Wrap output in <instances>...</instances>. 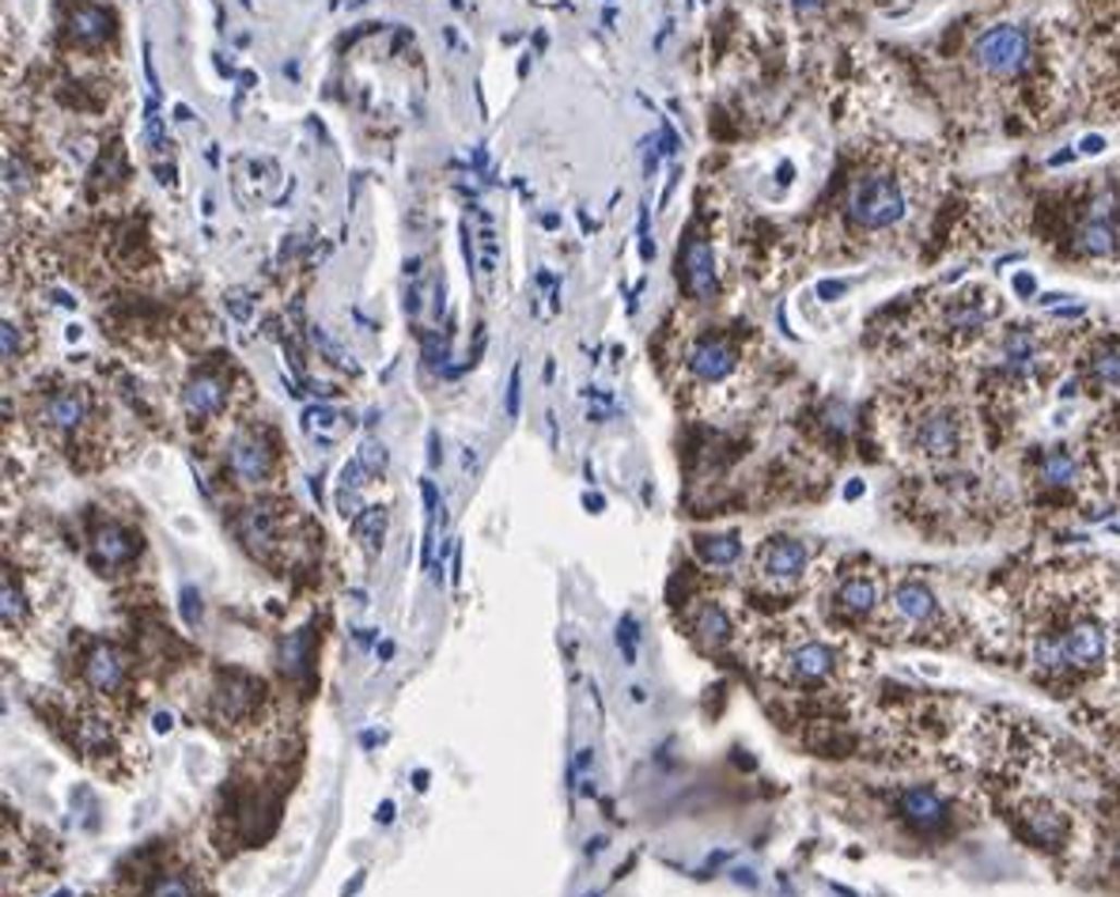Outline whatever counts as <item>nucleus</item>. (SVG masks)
I'll return each mask as SVG.
<instances>
[{
  "label": "nucleus",
  "instance_id": "obj_25",
  "mask_svg": "<svg viewBox=\"0 0 1120 897\" xmlns=\"http://www.w3.org/2000/svg\"><path fill=\"white\" fill-rule=\"evenodd\" d=\"M27 614H30V606H27V599H23L20 583L12 579V572H4V583H0V617H4V629L8 632L23 629V625H27Z\"/></svg>",
  "mask_w": 1120,
  "mask_h": 897
},
{
  "label": "nucleus",
  "instance_id": "obj_24",
  "mask_svg": "<svg viewBox=\"0 0 1120 897\" xmlns=\"http://www.w3.org/2000/svg\"><path fill=\"white\" fill-rule=\"evenodd\" d=\"M1037 478L1045 481V486H1060V489H1068L1071 481L1079 478V466H1075V458L1068 455V451H1045L1041 455V463H1037Z\"/></svg>",
  "mask_w": 1120,
  "mask_h": 897
},
{
  "label": "nucleus",
  "instance_id": "obj_12",
  "mask_svg": "<svg viewBox=\"0 0 1120 897\" xmlns=\"http://www.w3.org/2000/svg\"><path fill=\"white\" fill-rule=\"evenodd\" d=\"M681 281H686V292L693 299H716V258H712L709 239H701V235H689L686 250H681Z\"/></svg>",
  "mask_w": 1120,
  "mask_h": 897
},
{
  "label": "nucleus",
  "instance_id": "obj_29",
  "mask_svg": "<svg viewBox=\"0 0 1120 897\" xmlns=\"http://www.w3.org/2000/svg\"><path fill=\"white\" fill-rule=\"evenodd\" d=\"M304 428L311 435H319L322 443H333V440H337V432H341V417L333 409H325V406L307 409L304 413Z\"/></svg>",
  "mask_w": 1120,
  "mask_h": 897
},
{
  "label": "nucleus",
  "instance_id": "obj_13",
  "mask_svg": "<svg viewBox=\"0 0 1120 897\" xmlns=\"http://www.w3.org/2000/svg\"><path fill=\"white\" fill-rule=\"evenodd\" d=\"M882 602V583L875 576H845L837 587H833V610H837L845 622H867L871 614L878 610Z\"/></svg>",
  "mask_w": 1120,
  "mask_h": 897
},
{
  "label": "nucleus",
  "instance_id": "obj_10",
  "mask_svg": "<svg viewBox=\"0 0 1120 897\" xmlns=\"http://www.w3.org/2000/svg\"><path fill=\"white\" fill-rule=\"evenodd\" d=\"M227 394L232 391H227L224 371L205 368V371H197L186 386H182V409H186V417L194 420V425H205V420H212V417L224 413Z\"/></svg>",
  "mask_w": 1120,
  "mask_h": 897
},
{
  "label": "nucleus",
  "instance_id": "obj_6",
  "mask_svg": "<svg viewBox=\"0 0 1120 897\" xmlns=\"http://www.w3.org/2000/svg\"><path fill=\"white\" fill-rule=\"evenodd\" d=\"M81 678L91 693L118 697L130 686V659H125L122 648L107 644V640H95L81 659Z\"/></svg>",
  "mask_w": 1120,
  "mask_h": 897
},
{
  "label": "nucleus",
  "instance_id": "obj_19",
  "mask_svg": "<svg viewBox=\"0 0 1120 897\" xmlns=\"http://www.w3.org/2000/svg\"><path fill=\"white\" fill-rule=\"evenodd\" d=\"M69 35L81 46H102L110 35V15L99 4H76V12L69 15Z\"/></svg>",
  "mask_w": 1120,
  "mask_h": 897
},
{
  "label": "nucleus",
  "instance_id": "obj_37",
  "mask_svg": "<svg viewBox=\"0 0 1120 897\" xmlns=\"http://www.w3.org/2000/svg\"><path fill=\"white\" fill-rule=\"evenodd\" d=\"M848 292V284H840V281H825L822 288H817V296L822 299H837V296H845Z\"/></svg>",
  "mask_w": 1120,
  "mask_h": 897
},
{
  "label": "nucleus",
  "instance_id": "obj_11",
  "mask_svg": "<svg viewBox=\"0 0 1120 897\" xmlns=\"http://www.w3.org/2000/svg\"><path fill=\"white\" fill-rule=\"evenodd\" d=\"M889 614L904 625V629H927L939 617V599L927 583L920 579H901L889 594Z\"/></svg>",
  "mask_w": 1120,
  "mask_h": 897
},
{
  "label": "nucleus",
  "instance_id": "obj_15",
  "mask_svg": "<svg viewBox=\"0 0 1120 897\" xmlns=\"http://www.w3.org/2000/svg\"><path fill=\"white\" fill-rule=\"evenodd\" d=\"M912 443H916V451L927 458H955L961 443L958 420L950 417V413H927V417H920Z\"/></svg>",
  "mask_w": 1120,
  "mask_h": 897
},
{
  "label": "nucleus",
  "instance_id": "obj_22",
  "mask_svg": "<svg viewBox=\"0 0 1120 897\" xmlns=\"http://www.w3.org/2000/svg\"><path fill=\"white\" fill-rule=\"evenodd\" d=\"M1022 818H1026V830L1037 845L1056 848L1063 840V814L1053 811V807H1026V814Z\"/></svg>",
  "mask_w": 1120,
  "mask_h": 897
},
{
  "label": "nucleus",
  "instance_id": "obj_33",
  "mask_svg": "<svg viewBox=\"0 0 1120 897\" xmlns=\"http://www.w3.org/2000/svg\"><path fill=\"white\" fill-rule=\"evenodd\" d=\"M182 617H186V625L201 622V594L194 587H182Z\"/></svg>",
  "mask_w": 1120,
  "mask_h": 897
},
{
  "label": "nucleus",
  "instance_id": "obj_32",
  "mask_svg": "<svg viewBox=\"0 0 1120 897\" xmlns=\"http://www.w3.org/2000/svg\"><path fill=\"white\" fill-rule=\"evenodd\" d=\"M637 640H640L637 622H632V614H625L621 625H617V644H621L625 652V663H637Z\"/></svg>",
  "mask_w": 1120,
  "mask_h": 897
},
{
  "label": "nucleus",
  "instance_id": "obj_31",
  "mask_svg": "<svg viewBox=\"0 0 1120 897\" xmlns=\"http://www.w3.org/2000/svg\"><path fill=\"white\" fill-rule=\"evenodd\" d=\"M1120 209V194L1117 189H1101L1086 201V220H1109Z\"/></svg>",
  "mask_w": 1120,
  "mask_h": 897
},
{
  "label": "nucleus",
  "instance_id": "obj_18",
  "mask_svg": "<svg viewBox=\"0 0 1120 897\" xmlns=\"http://www.w3.org/2000/svg\"><path fill=\"white\" fill-rule=\"evenodd\" d=\"M91 545H95L99 565H107V568L130 565V561L137 557V538H133L122 523H102V527L91 534Z\"/></svg>",
  "mask_w": 1120,
  "mask_h": 897
},
{
  "label": "nucleus",
  "instance_id": "obj_30",
  "mask_svg": "<svg viewBox=\"0 0 1120 897\" xmlns=\"http://www.w3.org/2000/svg\"><path fill=\"white\" fill-rule=\"evenodd\" d=\"M356 463L364 466V474H368V478H383V474H386V447H383V443H376V440H368L360 447V458H356Z\"/></svg>",
  "mask_w": 1120,
  "mask_h": 897
},
{
  "label": "nucleus",
  "instance_id": "obj_20",
  "mask_svg": "<svg viewBox=\"0 0 1120 897\" xmlns=\"http://www.w3.org/2000/svg\"><path fill=\"white\" fill-rule=\"evenodd\" d=\"M1117 246H1120V235L1109 220H1086V224H1079L1075 232L1079 254H1086V258H1109V254H1117Z\"/></svg>",
  "mask_w": 1120,
  "mask_h": 897
},
{
  "label": "nucleus",
  "instance_id": "obj_35",
  "mask_svg": "<svg viewBox=\"0 0 1120 897\" xmlns=\"http://www.w3.org/2000/svg\"><path fill=\"white\" fill-rule=\"evenodd\" d=\"M522 371H512V383H507V417H519V391H522Z\"/></svg>",
  "mask_w": 1120,
  "mask_h": 897
},
{
  "label": "nucleus",
  "instance_id": "obj_21",
  "mask_svg": "<svg viewBox=\"0 0 1120 897\" xmlns=\"http://www.w3.org/2000/svg\"><path fill=\"white\" fill-rule=\"evenodd\" d=\"M697 557L712 568H730L742 557V542H738V534H701L697 538Z\"/></svg>",
  "mask_w": 1120,
  "mask_h": 897
},
{
  "label": "nucleus",
  "instance_id": "obj_23",
  "mask_svg": "<svg viewBox=\"0 0 1120 897\" xmlns=\"http://www.w3.org/2000/svg\"><path fill=\"white\" fill-rule=\"evenodd\" d=\"M284 674L288 678H307L311 674V663H315V652H311V629H299V632H292L288 640H284Z\"/></svg>",
  "mask_w": 1120,
  "mask_h": 897
},
{
  "label": "nucleus",
  "instance_id": "obj_16",
  "mask_svg": "<svg viewBox=\"0 0 1120 897\" xmlns=\"http://www.w3.org/2000/svg\"><path fill=\"white\" fill-rule=\"evenodd\" d=\"M87 417H91V402L81 386H61L42 402V420L53 432H76V428H84Z\"/></svg>",
  "mask_w": 1120,
  "mask_h": 897
},
{
  "label": "nucleus",
  "instance_id": "obj_39",
  "mask_svg": "<svg viewBox=\"0 0 1120 897\" xmlns=\"http://www.w3.org/2000/svg\"><path fill=\"white\" fill-rule=\"evenodd\" d=\"M1101 148H1106V140H1101V137H1086L1083 140V152H1091V156H1098Z\"/></svg>",
  "mask_w": 1120,
  "mask_h": 897
},
{
  "label": "nucleus",
  "instance_id": "obj_41",
  "mask_svg": "<svg viewBox=\"0 0 1120 897\" xmlns=\"http://www.w3.org/2000/svg\"><path fill=\"white\" fill-rule=\"evenodd\" d=\"M796 4H799V8H817L822 0H796Z\"/></svg>",
  "mask_w": 1120,
  "mask_h": 897
},
{
  "label": "nucleus",
  "instance_id": "obj_1",
  "mask_svg": "<svg viewBox=\"0 0 1120 897\" xmlns=\"http://www.w3.org/2000/svg\"><path fill=\"white\" fill-rule=\"evenodd\" d=\"M768 663H773L776 678L796 689H825L833 686L840 674L837 648L822 637H807V632H796V637L780 640Z\"/></svg>",
  "mask_w": 1120,
  "mask_h": 897
},
{
  "label": "nucleus",
  "instance_id": "obj_9",
  "mask_svg": "<svg viewBox=\"0 0 1120 897\" xmlns=\"http://www.w3.org/2000/svg\"><path fill=\"white\" fill-rule=\"evenodd\" d=\"M686 368L697 383L704 386H719L727 383L730 376L738 371V348L730 345L727 337H701L689 345L686 353Z\"/></svg>",
  "mask_w": 1120,
  "mask_h": 897
},
{
  "label": "nucleus",
  "instance_id": "obj_3",
  "mask_svg": "<svg viewBox=\"0 0 1120 897\" xmlns=\"http://www.w3.org/2000/svg\"><path fill=\"white\" fill-rule=\"evenodd\" d=\"M261 678L246 671H220L217 686H212V720L224 727H243L258 716V704H261Z\"/></svg>",
  "mask_w": 1120,
  "mask_h": 897
},
{
  "label": "nucleus",
  "instance_id": "obj_36",
  "mask_svg": "<svg viewBox=\"0 0 1120 897\" xmlns=\"http://www.w3.org/2000/svg\"><path fill=\"white\" fill-rule=\"evenodd\" d=\"M1014 292H1019V296H1034V292H1037V281H1034V277H1030V273H1019V277H1014Z\"/></svg>",
  "mask_w": 1120,
  "mask_h": 897
},
{
  "label": "nucleus",
  "instance_id": "obj_26",
  "mask_svg": "<svg viewBox=\"0 0 1120 897\" xmlns=\"http://www.w3.org/2000/svg\"><path fill=\"white\" fill-rule=\"evenodd\" d=\"M353 530H356V538H360L364 550L379 553L383 550V534H386V512L383 507H364V512L353 519Z\"/></svg>",
  "mask_w": 1120,
  "mask_h": 897
},
{
  "label": "nucleus",
  "instance_id": "obj_4",
  "mask_svg": "<svg viewBox=\"0 0 1120 897\" xmlns=\"http://www.w3.org/2000/svg\"><path fill=\"white\" fill-rule=\"evenodd\" d=\"M973 61L992 76H1014L1030 65V35L1019 27H992L976 38Z\"/></svg>",
  "mask_w": 1120,
  "mask_h": 897
},
{
  "label": "nucleus",
  "instance_id": "obj_40",
  "mask_svg": "<svg viewBox=\"0 0 1120 897\" xmlns=\"http://www.w3.org/2000/svg\"><path fill=\"white\" fill-rule=\"evenodd\" d=\"M413 788H417V791H424V788H428V773H424V769H420V773L413 776Z\"/></svg>",
  "mask_w": 1120,
  "mask_h": 897
},
{
  "label": "nucleus",
  "instance_id": "obj_34",
  "mask_svg": "<svg viewBox=\"0 0 1120 897\" xmlns=\"http://www.w3.org/2000/svg\"><path fill=\"white\" fill-rule=\"evenodd\" d=\"M20 360V327L12 319H4V364Z\"/></svg>",
  "mask_w": 1120,
  "mask_h": 897
},
{
  "label": "nucleus",
  "instance_id": "obj_17",
  "mask_svg": "<svg viewBox=\"0 0 1120 897\" xmlns=\"http://www.w3.org/2000/svg\"><path fill=\"white\" fill-rule=\"evenodd\" d=\"M901 818L912 825V830H920V833H932V830H939V825H947V818H950V807H947V799L939 796L935 788H912V791H904L901 796Z\"/></svg>",
  "mask_w": 1120,
  "mask_h": 897
},
{
  "label": "nucleus",
  "instance_id": "obj_2",
  "mask_svg": "<svg viewBox=\"0 0 1120 897\" xmlns=\"http://www.w3.org/2000/svg\"><path fill=\"white\" fill-rule=\"evenodd\" d=\"M904 209H909V205H904L901 186H897L894 179H886V174H863V179H856L852 194H848V217H852V224L871 228V232L894 228L897 220L904 217Z\"/></svg>",
  "mask_w": 1120,
  "mask_h": 897
},
{
  "label": "nucleus",
  "instance_id": "obj_5",
  "mask_svg": "<svg viewBox=\"0 0 1120 897\" xmlns=\"http://www.w3.org/2000/svg\"><path fill=\"white\" fill-rule=\"evenodd\" d=\"M273 463H276L273 447H269L266 435L254 432V428L235 432L232 443H227V474H232L243 489L266 486V481L273 478Z\"/></svg>",
  "mask_w": 1120,
  "mask_h": 897
},
{
  "label": "nucleus",
  "instance_id": "obj_38",
  "mask_svg": "<svg viewBox=\"0 0 1120 897\" xmlns=\"http://www.w3.org/2000/svg\"><path fill=\"white\" fill-rule=\"evenodd\" d=\"M379 822H383V825H391L394 822V803H391V799H386V803H379Z\"/></svg>",
  "mask_w": 1120,
  "mask_h": 897
},
{
  "label": "nucleus",
  "instance_id": "obj_7",
  "mask_svg": "<svg viewBox=\"0 0 1120 897\" xmlns=\"http://www.w3.org/2000/svg\"><path fill=\"white\" fill-rule=\"evenodd\" d=\"M235 534L246 550L254 553L258 561H269L276 550L284 545V519H281V507L273 504H250L239 512L235 519Z\"/></svg>",
  "mask_w": 1120,
  "mask_h": 897
},
{
  "label": "nucleus",
  "instance_id": "obj_28",
  "mask_svg": "<svg viewBox=\"0 0 1120 897\" xmlns=\"http://www.w3.org/2000/svg\"><path fill=\"white\" fill-rule=\"evenodd\" d=\"M1091 383L1098 391H1120V348H1106V353L1094 356Z\"/></svg>",
  "mask_w": 1120,
  "mask_h": 897
},
{
  "label": "nucleus",
  "instance_id": "obj_27",
  "mask_svg": "<svg viewBox=\"0 0 1120 897\" xmlns=\"http://www.w3.org/2000/svg\"><path fill=\"white\" fill-rule=\"evenodd\" d=\"M145 897H197V886L186 871H160V875L148 883Z\"/></svg>",
  "mask_w": 1120,
  "mask_h": 897
},
{
  "label": "nucleus",
  "instance_id": "obj_14",
  "mask_svg": "<svg viewBox=\"0 0 1120 897\" xmlns=\"http://www.w3.org/2000/svg\"><path fill=\"white\" fill-rule=\"evenodd\" d=\"M686 625H689V637H693L701 648H709V652H716V648L730 644V637H735V622H730L727 606H723L719 599H701V602H697V606L689 610Z\"/></svg>",
  "mask_w": 1120,
  "mask_h": 897
},
{
  "label": "nucleus",
  "instance_id": "obj_8",
  "mask_svg": "<svg viewBox=\"0 0 1120 897\" xmlns=\"http://www.w3.org/2000/svg\"><path fill=\"white\" fill-rule=\"evenodd\" d=\"M810 565V550L799 538H768L758 553V576L768 587H791L802 579V572Z\"/></svg>",
  "mask_w": 1120,
  "mask_h": 897
}]
</instances>
